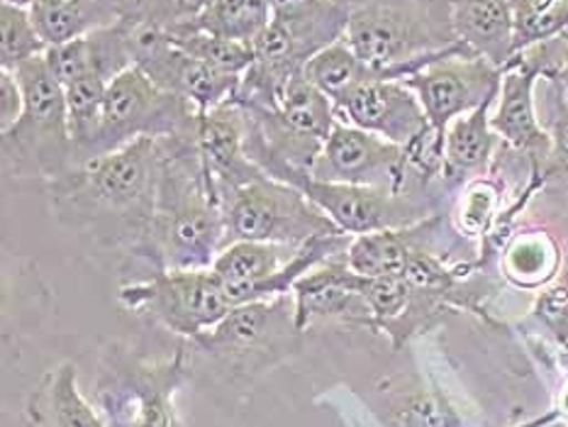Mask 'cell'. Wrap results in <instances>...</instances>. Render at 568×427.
Wrapping results in <instances>:
<instances>
[{"label": "cell", "mask_w": 568, "mask_h": 427, "mask_svg": "<svg viewBox=\"0 0 568 427\" xmlns=\"http://www.w3.org/2000/svg\"><path fill=\"white\" fill-rule=\"evenodd\" d=\"M547 79L557 83L564 103L568 105V30L559 34V64L551 71V77H547Z\"/></svg>", "instance_id": "cell-37"}, {"label": "cell", "mask_w": 568, "mask_h": 427, "mask_svg": "<svg viewBox=\"0 0 568 427\" xmlns=\"http://www.w3.org/2000/svg\"><path fill=\"white\" fill-rule=\"evenodd\" d=\"M164 138H140L44 183L49 211L61 225L138 260L150 230Z\"/></svg>", "instance_id": "cell-1"}, {"label": "cell", "mask_w": 568, "mask_h": 427, "mask_svg": "<svg viewBox=\"0 0 568 427\" xmlns=\"http://www.w3.org/2000/svg\"><path fill=\"white\" fill-rule=\"evenodd\" d=\"M132 54L134 67H140L159 89L186 98L197 115L234 101L240 91L242 77L217 71L181 52L156 24L132 22Z\"/></svg>", "instance_id": "cell-11"}, {"label": "cell", "mask_w": 568, "mask_h": 427, "mask_svg": "<svg viewBox=\"0 0 568 427\" xmlns=\"http://www.w3.org/2000/svg\"><path fill=\"white\" fill-rule=\"evenodd\" d=\"M98 398H101V410L105 415L108 427H130L128 398L122 396L120 388L98 378Z\"/></svg>", "instance_id": "cell-36"}, {"label": "cell", "mask_w": 568, "mask_h": 427, "mask_svg": "<svg viewBox=\"0 0 568 427\" xmlns=\"http://www.w3.org/2000/svg\"><path fill=\"white\" fill-rule=\"evenodd\" d=\"M298 247L276 242H232L210 266L232 305L256 301L266 281L291 262Z\"/></svg>", "instance_id": "cell-20"}, {"label": "cell", "mask_w": 568, "mask_h": 427, "mask_svg": "<svg viewBox=\"0 0 568 427\" xmlns=\"http://www.w3.org/2000/svg\"><path fill=\"white\" fill-rule=\"evenodd\" d=\"M24 110V93L12 71H0V132L10 130Z\"/></svg>", "instance_id": "cell-35"}, {"label": "cell", "mask_w": 568, "mask_h": 427, "mask_svg": "<svg viewBox=\"0 0 568 427\" xmlns=\"http://www.w3.org/2000/svg\"><path fill=\"white\" fill-rule=\"evenodd\" d=\"M303 77L337 103L354 85L374 79V73L354 54L347 40H339L307 59V64L303 67Z\"/></svg>", "instance_id": "cell-29"}, {"label": "cell", "mask_w": 568, "mask_h": 427, "mask_svg": "<svg viewBox=\"0 0 568 427\" xmlns=\"http://www.w3.org/2000/svg\"><path fill=\"white\" fill-rule=\"evenodd\" d=\"M554 410L559 413L561 420H568V374H566V378H564L561 388L557 390V408H554Z\"/></svg>", "instance_id": "cell-38"}, {"label": "cell", "mask_w": 568, "mask_h": 427, "mask_svg": "<svg viewBox=\"0 0 568 427\" xmlns=\"http://www.w3.org/2000/svg\"><path fill=\"white\" fill-rule=\"evenodd\" d=\"M271 179H278L288 186L305 193L332 223L352 237L368 235L381 230H400L423 223L432 217L435 201L429 195L390 193L372 186H354V183L320 181L311 171L278 169Z\"/></svg>", "instance_id": "cell-9"}, {"label": "cell", "mask_w": 568, "mask_h": 427, "mask_svg": "<svg viewBox=\"0 0 568 427\" xmlns=\"http://www.w3.org/2000/svg\"><path fill=\"white\" fill-rule=\"evenodd\" d=\"M207 354L232 384H250L291 359L303 347V329L295 323V298L288 296L232 305L207 333L191 339Z\"/></svg>", "instance_id": "cell-5"}, {"label": "cell", "mask_w": 568, "mask_h": 427, "mask_svg": "<svg viewBox=\"0 0 568 427\" xmlns=\"http://www.w3.org/2000/svg\"><path fill=\"white\" fill-rule=\"evenodd\" d=\"M500 215V189L490 179H474L462 189L456 201L454 223L462 235L471 240H486Z\"/></svg>", "instance_id": "cell-32"}, {"label": "cell", "mask_w": 568, "mask_h": 427, "mask_svg": "<svg viewBox=\"0 0 568 427\" xmlns=\"http://www.w3.org/2000/svg\"><path fill=\"white\" fill-rule=\"evenodd\" d=\"M3 3H8V6H16V8H24V10H30V8L34 6V0H3Z\"/></svg>", "instance_id": "cell-40"}, {"label": "cell", "mask_w": 568, "mask_h": 427, "mask_svg": "<svg viewBox=\"0 0 568 427\" xmlns=\"http://www.w3.org/2000/svg\"><path fill=\"white\" fill-rule=\"evenodd\" d=\"M557 64L559 37L527 47L503 69L498 101L490 113V128L503 144L527 156L537 176H541L551 150L549 132L539 120L537 89L541 79L551 77Z\"/></svg>", "instance_id": "cell-10"}, {"label": "cell", "mask_w": 568, "mask_h": 427, "mask_svg": "<svg viewBox=\"0 0 568 427\" xmlns=\"http://www.w3.org/2000/svg\"><path fill=\"white\" fill-rule=\"evenodd\" d=\"M456 40L505 69L517 57L513 0H449Z\"/></svg>", "instance_id": "cell-19"}, {"label": "cell", "mask_w": 568, "mask_h": 427, "mask_svg": "<svg viewBox=\"0 0 568 427\" xmlns=\"http://www.w3.org/2000/svg\"><path fill=\"white\" fill-rule=\"evenodd\" d=\"M44 59L61 85H69L83 77H103L105 81H113L122 71L134 67L132 22L120 18L108 28L49 47Z\"/></svg>", "instance_id": "cell-17"}, {"label": "cell", "mask_w": 568, "mask_h": 427, "mask_svg": "<svg viewBox=\"0 0 568 427\" xmlns=\"http://www.w3.org/2000/svg\"><path fill=\"white\" fill-rule=\"evenodd\" d=\"M532 317L539 321V325L547 333H551L554 342H557L559 349L566 352L568 357V252L559 276L545 288H539Z\"/></svg>", "instance_id": "cell-34"}, {"label": "cell", "mask_w": 568, "mask_h": 427, "mask_svg": "<svg viewBox=\"0 0 568 427\" xmlns=\"http://www.w3.org/2000/svg\"><path fill=\"white\" fill-rule=\"evenodd\" d=\"M191 378L186 347L166 362H142L113 347L101 364V382L113 384L128 398L130 427H179L176 394Z\"/></svg>", "instance_id": "cell-13"}, {"label": "cell", "mask_w": 568, "mask_h": 427, "mask_svg": "<svg viewBox=\"0 0 568 427\" xmlns=\"http://www.w3.org/2000/svg\"><path fill=\"white\" fill-rule=\"evenodd\" d=\"M344 40L381 81H405L442 57L474 54L456 40L449 0H349Z\"/></svg>", "instance_id": "cell-3"}, {"label": "cell", "mask_w": 568, "mask_h": 427, "mask_svg": "<svg viewBox=\"0 0 568 427\" xmlns=\"http://www.w3.org/2000/svg\"><path fill=\"white\" fill-rule=\"evenodd\" d=\"M271 18V0H210L201 16L179 28L210 32L234 42H254Z\"/></svg>", "instance_id": "cell-27"}, {"label": "cell", "mask_w": 568, "mask_h": 427, "mask_svg": "<svg viewBox=\"0 0 568 427\" xmlns=\"http://www.w3.org/2000/svg\"><path fill=\"white\" fill-rule=\"evenodd\" d=\"M225 250L222 199L195 138H164L156 205L138 260L159 268H210Z\"/></svg>", "instance_id": "cell-2"}, {"label": "cell", "mask_w": 568, "mask_h": 427, "mask_svg": "<svg viewBox=\"0 0 568 427\" xmlns=\"http://www.w3.org/2000/svg\"><path fill=\"white\" fill-rule=\"evenodd\" d=\"M110 81L103 77H83L64 85L69 132L73 142V166L83 164L103 122V105Z\"/></svg>", "instance_id": "cell-28"}, {"label": "cell", "mask_w": 568, "mask_h": 427, "mask_svg": "<svg viewBox=\"0 0 568 427\" xmlns=\"http://www.w3.org/2000/svg\"><path fill=\"white\" fill-rule=\"evenodd\" d=\"M335 105L342 122L400 146L413 144L429 130L423 103L403 81L368 79L344 93Z\"/></svg>", "instance_id": "cell-15"}, {"label": "cell", "mask_w": 568, "mask_h": 427, "mask_svg": "<svg viewBox=\"0 0 568 427\" xmlns=\"http://www.w3.org/2000/svg\"><path fill=\"white\" fill-rule=\"evenodd\" d=\"M118 298L134 315L189 339L213 329L232 311L213 268H159L120 286Z\"/></svg>", "instance_id": "cell-8"}, {"label": "cell", "mask_w": 568, "mask_h": 427, "mask_svg": "<svg viewBox=\"0 0 568 427\" xmlns=\"http://www.w3.org/2000/svg\"><path fill=\"white\" fill-rule=\"evenodd\" d=\"M311 174L320 181L354 183L390 193H417L407 176L405 146L378 138L374 132L359 130L347 122H337L320 152Z\"/></svg>", "instance_id": "cell-12"}, {"label": "cell", "mask_w": 568, "mask_h": 427, "mask_svg": "<svg viewBox=\"0 0 568 427\" xmlns=\"http://www.w3.org/2000/svg\"><path fill=\"white\" fill-rule=\"evenodd\" d=\"M559 423H564V420L559 418V413L551 410V413H547V415H541V418H537V420H529V423L523 425V427H559Z\"/></svg>", "instance_id": "cell-39"}, {"label": "cell", "mask_w": 568, "mask_h": 427, "mask_svg": "<svg viewBox=\"0 0 568 427\" xmlns=\"http://www.w3.org/2000/svg\"><path fill=\"white\" fill-rule=\"evenodd\" d=\"M437 225L439 217L432 215L410 227L381 230L354 237L347 250V266L362 276L403 278L415 252L429 240Z\"/></svg>", "instance_id": "cell-22"}, {"label": "cell", "mask_w": 568, "mask_h": 427, "mask_svg": "<svg viewBox=\"0 0 568 427\" xmlns=\"http://www.w3.org/2000/svg\"><path fill=\"white\" fill-rule=\"evenodd\" d=\"M541 98H537V110L541 125L547 128L551 138V150L545 169H541V181L566 179L568 176V105L551 79H541Z\"/></svg>", "instance_id": "cell-33"}, {"label": "cell", "mask_w": 568, "mask_h": 427, "mask_svg": "<svg viewBox=\"0 0 568 427\" xmlns=\"http://www.w3.org/2000/svg\"><path fill=\"white\" fill-rule=\"evenodd\" d=\"M246 138H250V115L234 101L207 110L195 120L197 154L220 199L246 183L268 176L262 166L252 162Z\"/></svg>", "instance_id": "cell-16"}, {"label": "cell", "mask_w": 568, "mask_h": 427, "mask_svg": "<svg viewBox=\"0 0 568 427\" xmlns=\"http://www.w3.org/2000/svg\"><path fill=\"white\" fill-rule=\"evenodd\" d=\"M381 420L386 427H466L447 394L423 382L388 378L378 386Z\"/></svg>", "instance_id": "cell-23"}, {"label": "cell", "mask_w": 568, "mask_h": 427, "mask_svg": "<svg viewBox=\"0 0 568 427\" xmlns=\"http://www.w3.org/2000/svg\"><path fill=\"white\" fill-rule=\"evenodd\" d=\"M30 427H108L79 390V369L71 362L47 372L24 406Z\"/></svg>", "instance_id": "cell-21"}, {"label": "cell", "mask_w": 568, "mask_h": 427, "mask_svg": "<svg viewBox=\"0 0 568 427\" xmlns=\"http://www.w3.org/2000/svg\"><path fill=\"white\" fill-rule=\"evenodd\" d=\"M564 266V252L547 230L515 232L500 250L503 278L523 291H537L551 284Z\"/></svg>", "instance_id": "cell-25"}, {"label": "cell", "mask_w": 568, "mask_h": 427, "mask_svg": "<svg viewBox=\"0 0 568 427\" xmlns=\"http://www.w3.org/2000/svg\"><path fill=\"white\" fill-rule=\"evenodd\" d=\"M225 247L232 242H276L301 247L315 237L342 232L305 193L262 176L222 199Z\"/></svg>", "instance_id": "cell-7"}, {"label": "cell", "mask_w": 568, "mask_h": 427, "mask_svg": "<svg viewBox=\"0 0 568 427\" xmlns=\"http://www.w3.org/2000/svg\"><path fill=\"white\" fill-rule=\"evenodd\" d=\"M169 42L179 47L181 52L189 57L203 61V64L213 67L217 71L232 73V77H244V71L252 67L254 49L252 42H234L225 40V37L201 32V30H164Z\"/></svg>", "instance_id": "cell-30"}, {"label": "cell", "mask_w": 568, "mask_h": 427, "mask_svg": "<svg viewBox=\"0 0 568 427\" xmlns=\"http://www.w3.org/2000/svg\"><path fill=\"white\" fill-rule=\"evenodd\" d=\"M503 69L474 54H449L419 69L403 83L425 108L429 128L447 132L456 118L471 113L500 91Z\"/></svg>", "instance_id": "cell-14"}, {"label": "cell", "mask_w": 568, "mask_h": 427, "mask_svg": "<svg viewBox=\"0 0 568 427\" xmlns=\"http://www.w3.org/2000/svg\"><path fill=\"white\" fill-rule=\"evenodd\" d=\"M16 79L24 93L20 120L3 134V174L8 179L54 181L73 169L64 85L49 69L44 54L18 67Z\"/></svg>", "instance_id": "cell-4"}, {"label": "cell", "mask_w": 568, "mask_h": 427, "mask_svg": "<svg viewBox=\"0 0 568 427\" xmlns=\"http://www.w3.org/2000/svg\"><path fill=\"white\" fill-rule=\"evenodd\" d=\"M276 113L293 132H298L301 138L320 144L327 142L332 130H335L339 122L335 101H332L327 93L320 91L315 83L307 81L303 77V71L295 73L286 83Z\"/></svg>", "instance_id": "cell-26"}, {"label": "cell", "mask_w": 568, "mask_h": 427, "mask_svg": "<svg viewBox=\"0 0 568 427\" xmlns=\"http://www.w3.org/2000/svg\"><path fill=\"white\" fill-rule=\"evenodd\" d=\"M498 95L471 113L456 118L444 132V164L439 183L447 191L464 189L468 181L488 176L503 140L490 128V113Z\"/></svg>", "instance_id": "cell-18"}, {"label": "cell", "mask_w": 568, "mask_h": 427, "mask_svg": "<svg viewBox=\"0 0 568 427\" xmlns=\"http://www.w3.org/2000/svg\"><path fill=\"white\" fill-rule=\"evenodd\" d=\"M197 110L176 93H169L130 67L108 85L103 122L83 164L120 150L140 138H195Z\"/></svg>", "instance_id": "cell-6"}, {"label": "cell", "mask_w": 568, "mask_h": 427, "mask_svg": "<svg viewBox=\"0 0 568 427\" xmlns=\"http://www.w3.org/2000/svg\"><path fill=\"white\" fill-rule=\"evenodd\" d=\"M47 49L30 10L8 3L0 6V67L16 71L24 61L42 57Z\"/></svg>", "instance_id": "cell-31"}, {"label": "cell", "mask_w": 568, "mask_h": 427, "mask_svg": "<svg viewBox=\"0 0 568 427\" xmlns=\"http://www.w3.org/2000/svg\"><path fill=\"white\" fill-rule=\"evenodd\" d=\"M30 12L47 47H57L115 24L125 16V0H37Z\"/></svg>", "instance_id": "cell-24"}]
</instances>
